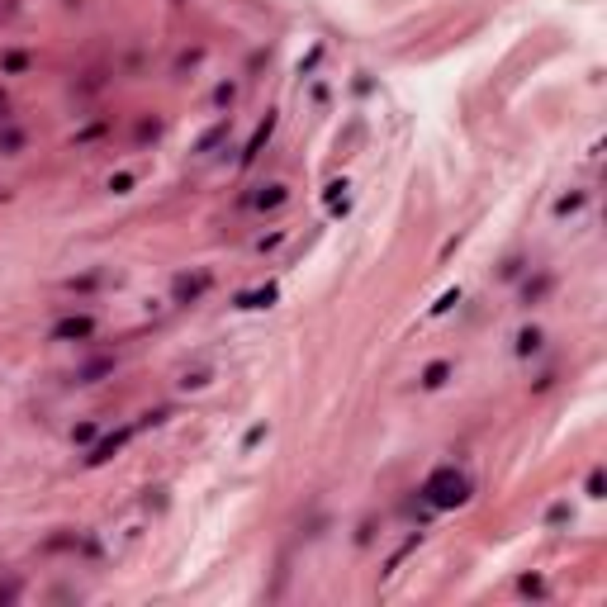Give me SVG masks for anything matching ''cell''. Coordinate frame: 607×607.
<instances>
[{"label":"cell","mask_w":607,"mask_h":607,"mask_svg":"<svg viewBox=\"0 0 607 607\" xmlns=\"http://www.w3.org/2000/svg\"><path fill=\"white\" fill-rule=\"evenodd\" d=\"M90 332H95V318H67V323H57V328H52V337H57V342H72V337L81 342V337H90Z\"/></svg>","instance_id":"7a4b0ae2"},{"label":"cell","mask_w":607,"mask_h":607,"mask_svg":"<svg viewBox=\"0 0 607 607\" xmlns=\"http://www.w3.org/2000/svg\"><path fill=\"white\" fill-rule=\"evenodd\" d=\"M204 290H209V275H204V270H200V275H180V280H175V299H180V304L200 299Z\"/></svg>","instance_id":"3957f363"},{"label":"cell","mask_w":607,"mask_h":607,"mask_svg":"<svg viewBox=\"0 0 607 607\" xmlns=\"http://www.w3.org/2000/svg\"><path fill=\"white\" fill-rule=\"evenodd\" d=\"M124 441H129V432H114V436H105V441L95 446V456H90V465H100V460H109V456H114V451H119Z\"/></svg>","instance_id":"277c9868"},{"label":"cell","mask_w":607,"mask_h":607,"mask_svg":"<svg viewBox=\"0 0 607 607\" xmlns=\"http://www.w3.org/2000/svg\"><path fill=\"white\" fill-rule=\"evenodd\" d=\"M579 204H584V195H564L560 204H555V214H574V209H579Z\"/></svg>","instance_id":"9c48e42d"},{"label":"cell","mask_w":607,"mask_h":607,"mask_svg":"<svg viewBox=\"0 0 607 607\" xmlns=\"http://www.w3.org/2000/svg\"><path fill=\"white\" fill-rule=\"evenodd\" d=\"M280 200H285V185H270V190H261V209H266V204H280Z\"/></svg>","instance_id":"ba28073f"},{"label":"cell","mask_w":607,"mask_h":607,"mask_svg":"<svg viewBox=\"0 0 607 607\" xmlns=\"http://www.w3.org/2000/svg\"><path fill=\"white\" fill-rule=\"evenodd\" d=\"M588 493H593V498H603V475H598V470L588 475Z\"/></svg>","instance_id":"30bf717a"},{"label":"cell","mask_w":607,"mask_h":607,"mask_svg":"<svg viewBox=\"0 0 607 607\" xmlns=\"http://www.w3.org/2000/svg\"><path fill=\"white\" fill-rule=\"evenodd\" d=\"M223 138H228V124H218V129H209L204 138H200V147H195V152H200V157H204V152H214V147L223 142Z\"/></svg>","instance_id":"8992f818"},{"label":"cell","mask_w":607,"mask_h":607,"mask_svg":"<svg viewBox=\"0 0 607 607\" xmlns=\"http://www.w3.org/2000/svg\"><path fill=\"white\" fill-rule=\"evenodd\" d=\"M270 299H275V285H266V290H257V295H247V299H242V308H266Z\"/></svg>","instance_id":"52a82bcc"},{"label":"cell","mask_w":607,"mask_h":607,"mask_svg":"<svg viewBox=\"0 0 607 607\" xmlns=\"http://www.w3.org/2000/svg\"><path fill=\"white\" fill-rule=\"evenodd\" d=\"M446 375H451V365H446V361H436V365H427V370H423V385H427V390H436V385H446Z\"/></svg>","instance_id":"5b68a950"},{"label":"cell","mask_w":607,"mask_h":607,"mask_svg":"<svg viewBox=\"0 0 607 607\" xmlns=\"http://www.w3.org/2000/svg\"><path fill=\"white\" fill-rule=\"evenodd\" d=\"M423 498H427L432 508H460V503L470 498V479L460 475L456 465H441V470L423 484Z\"/></svg>","instance_id":"6da1fadb"}]
</instances>
